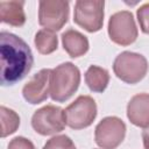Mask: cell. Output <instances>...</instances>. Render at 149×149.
Returning a JSON list of instances; mask_svg holds the SVG:
<instances>
[{"mask_svg": "<svg viewBox=\"0 0 149 149\" xmlns=\"http://www.w3.org/2000/svg\"><path fill=\"white\" fill-rule=\"evenodd\" d=\"M50 73L51 69H42L35 73L23 86V98L29 104H40L50 94Z\"/></svg>", "mask_w": 149, "mask_h": 149, "instance_id": "10", "label": "cell"}, {"mask_svg": "<svg viewBox=\"0 0 149 149\" xmlns=\"http://www.w3.org/2000/svg\"><path fill=\"white\" fill-rule=\"evenodd\" d=\"M23 5L24 1L19 0L0 1V20L13 27L23 26L26 22Z\"/></svg>", "mask_w": 149, "mask_h": 149, "instance_id": "13", "label": "cell"}, {"mask_svg": "<svg viewBox=\"0 0 149 149\" xmlns=\"http://www.w3.org/2000/svg\"><path fill=\"white\" fill-rule=\"evenodd\" d=\"M136 16L141 30L144 34H149V2H146L141 7H139Z\"/></svg>", "mask_w": 149, "mask_h": 149, "instance_id": "18", "label": "cell"}, {"mask_svg": "<svg viewBox=\"0 0 149 149\" xmlns=\"http://www.w3.org/2000/svg\"><path fill=\"white\" fill-rule=\"evenodd\" d=\"M66 125L72 129H83L92 125L97 116V104L90 95H79L65 109Z\"/></svg>", "mask_w": 149, "mask_h": 149, "instance_id": "6", "label": "cell"}, {"mask_svg": "<svg viewBox=\"0 0 149 149\" xmlns=\"http://www.w3.org/2000/svg\"><path fill=\"white\" fill-rule=\"evenodd\" d=\"M127 116L136 127L149 128V94H135L127 105Z\"/></svg>", "mask_w": 149, "mask_h": 149, "instance_id": "11", "label": "cell"}, {"mask_svg": "<svg viewBox=\"0 0 149 149\" xmlns=\"http://www.w3.org/2000/svg\"><path fill=\"white\" fill-rule=\"evenodd\" d=\"M43 149H76V146L69 136L56 135L47 141Z\"/></svg>", "mask_w": 149, "mask_h": 149, "instance_id": "17", "label": "cell"}, {"mask_svg": "<svg viewBox=\"0 0 149 149\" xmlns=\"http://www.w3.org/2000/svg\"><path fill=\"white\" fill-rule=\"evenodd\" d=\"M69 19V2L64 0H42L38 2V23L45 29L57 31Z\"/></svg>", "mask_w": 149, "mask_h": 149, "instance_id": "9", "label": "cell"}, {"mask_svg": "<svg viewBox=\"0 0 149 149\" xmlns=\"http://www.w3.org/2000/svg\"><path fill=\"white\" fill-rule=\"evenodd\" d=\"M1 115V137H6L16 132L20 126V116L10 108L6 106L0 107Z\"/></svg>", "mask_w": 149, "mask_h": 149, "instance_id": "16", "label": "cell"}, {"mask_svg": "<svg viewBox=\"0 0 149 149\" xmlns=\"http://www.w3.org/2000/svg\"><path fill=\"white\" fill-rule=\"evenodd\" d=\"M7 149H35V147L30 140L23 136H16L8 143Z\"/></svg>", "mask_w": 149, "mask_h": 149, "instance_id": "19", "label": "cell"}, {"mask_svg": "<svg viewBox=\"0 0 149 149\" xmlns=\"http://www.w3.org/2000/svg\"><path fill=\"white\" fill-rule=\"evenodd\" d=\"M1 85L8 86L23 79L33 68L34 57L29 45L17 35L0 33Z\"/></svg>", "mask_w": 149, "mask_h": 149, "instance_id": "1", "label": "cell"}, {"mask_svg": "<svg viewBox=\"0 0 149 149\" xmlns=\"http://www.w3.org/2000/svg\"><path fill=\"white\" fill-rule=\"evenodd\" d=\"M113 71L115 76L125 83L136 84L144 78L148 71V62L144 56L123 51L119 54L113 63Z\"/></svg>", "mask_w": 149, "mask_h": 149, "instance_id": "3", "label": "cell"}, {"mask_svg": "<svg viewBox=\"0 0 149 149\" xmlns=\"http://www.w3.org/2000/svg\"><path fill=\"white\" fill-rule=\"evenodd\" d=\"M137 28L133 14L129 10L114 13L108 21L109 38L119 45H129L137 38Z\"/></svg>", "mask_w": 149, "mask_h": 149, "instance_id": "7", "label": "cell"}, {"mask_svg": "<svg viewBox=\"0 0 149 149\" xmlns=\"http://www.w3.org/2000/svg\"><path fill=\"white\" fill-rule=\"evenodd\" d=\"M62 44L70 57H80L88 50V40L74 29H68L62 34Z\"/></svg>", "mask_w": 149, "mask_h": 149, "instance_id": "12", "label": "cell"}, {"mask_svg": "<svg viewBox=\"0 0 149 149\" xmlns=\"http://www.w3.org/2000/svg\"><path fill=\"white\" fill-rule=\"evenodd\" d=\"M142 140H143L144 149H149V128H146L142 132Z\"/></svg>", "mask_w": 149, "mask_h": 149, "instance_id": "20", "label": "cell"}, {"mask_svg": "<svg viewBox=\"0 0 149 149\" xmlns=\"http://www.w3.org/2000/svg\"><path fill=\"white\" fill-rule=\"evenodd\" d=\"M105 2L101 0H78L74 3L73 21L88 33L102 28Z\"/></svg>", "mask_w": 149, "mask_h": 149, "instance_id": "4", "label": "cell"}, {"mask_svg": "<svg viewBox=\"0 0 149 149\" xmlns=\"http://www.w3.org/2000/svg\"><path fill=\"white\" fill-rule=\"evenodd\" d=\"M85 81L91 91L101 93L106 90L109 83V73L104 68L91 65L85 72Z\"/></svg>", "mask_w": 149, "mask_h": 149, "instance_id": "14", "label": "cell"}, {"mask_svg": "<svg viewBox=\"0 0 149 149\" xmlns=\"http://www.w3.org/2000/svg\"><path fill=\"white\" fill-rule=\"evenodd\" d=\"M65 125L66 118L64 109L55 105H47L38 108L31 118L34 130L44 136L62 132L65 128Z\"/></svg>", "mask_w": 149, "mask_h": 149, "instance_id": "5", "label": "cell"}, {"mask_svg": "<svg viewBox=\"0 0 149 149\" xmlns=\"http://www.w3.org/2000/svg\"><path fill=\"white\" fill-rule=\"evenodd\" d=\"M34 43L36 45V49L42 55H49L54 52L57 49L58 45V38L57 35L49 29H41L36 33Z\"/></svg>", "mask_w": 149, "mask_h": 149, "instance_id": "15", "label": "cell"}, {"mask_svg": "<svg viewBox=\"0 0 149 149\" xmlns=\"http://www.w3.org/2000/svg\"><path fill=\"white\" fill-rule=\"evenodd\" d=\"M79 84V69L70 62L62 63L55 69H51L50 97L54 101L63 102L73 95V93L78 90Z\"/></svg>", "mask_w": 149, "mask_h": 149, "instance_id": "2", "label": "cell"}, {"mask_svg": "<svg viewBox=\"0 0 149 149\" xmlns=\"http://www.w3.org/2000/svg\"><path fill=\"white\" fill-rule=\"evenodd\" d=\"M126 135V125L118 116L104 118L95 127L94 140L102 149H115Z\"/></svg>", "mask_w": 149, "mask_h": 149, "instance_id": "8", "label": "cell"}]
</instances>
